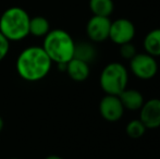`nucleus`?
<instances>
[{"label": "nucleus", "mask_w": 160, "mask_h": 159, "mask_svg": "<svg viewBox=\"0 0 160 159\" xmlns=\"http://www.w3.org/2000/svg\"><path fill=\"white\" fill-rule=\"evenodd\" d=\"M52 61L42 46H30L21 51L15 62L17 72L24 81L37 82L48 75Z\"/></svg>", "instance_id": "f257e3e1"}, {"label": "nucleus", "mask_w": 160, "mask_h": 159, "mask_svg": "<svg viewBox=\"0 0 160 159\" xmlns=\"http://www.w3.org/2000/svg\"><path fill=\"white\" fill-rule=\"evenodd\" d=\"M30 15L20 7L9 8L0 17V33L9 42H19L30 35Z\"/></svg>", "instance_id": "f03ea898"}, {"label": "nucleus", "mask_w": 160, "mask_h": 159, "mask_svg": "<svg viewBox=\"0 0 160 159\" xmlns=\"http://www.w3.org/2000/svg\"><path fill=\"white\" fill-rule=\"evenodd\" d=\"M42 47L52 62L57 64L68 63L73 59L75 42L68 32L56 28L52 31L50 30L45 36Z\"/></svg>", "instance_id": "7ed1b4c3"}, {"label": "nucleus", "mask_w": 160, "mask_h": 159, "mask_svg": "<svg viewBox=\"0 0 160 159\" xmlns=\"http://www.w3.org/2000/svg\"><path fill=\"white\" fill-rule=\"evenodd\" d=\"M128 70L120 62L108 63L101 71L99 83L107 95L119 96L128 87Z\"/></svg>", "instance_id": "20e7f679"}, {"label": "nucleus", "mask_w": 160, "mask_h": 159, "mask_svg": "<svg viewBox=\"0 0 160 159\" xmlns=\"http://www.w3.org/2000/svg\"><path fill=\"white\" fill-rule=\"evenodd\" d=\"M130 70L141 80H150L158 72L156 58L148 53H136L130 60Z\"/></svg>", "instance_id": "39448f33"}, {"label": "nucleus", "mask_w": 160, "mask_h": 159, "mask_svg": "<svg viewBox=\"0 0 160 159\" xmlns=\"http://www.w3.org/2000/svg\"><path fill=\"white\" fill-rule=\"evenodd\" d=\"M135 25L132 21L128 19H118L116 21H111L110 26L109 38L117 45H122L125 42H132L135 36Z\"/></svg>", "instance_id": "423d86ee"}, {"label": "nucleus", "mask_w": 160, "mask_h": 159, "mask_svg": "<svg viewBox=\"0 0 160 159\" xmlns=\"http://www.w3.org/2000/svg\"><path fill=\"white\" fill-rule=\"evenodd\" d=\"M111 21L108 17L93 15L87 22L86 33L92 42H101L109 38Z\"/></svg>", "instance_id": "0eeeda50"}, {"label": "nucleus", "mask_w": 160, "mask_h": 159, "mask_svg": "<svg viewBox=\"0 0 160 159\" xmlns=\"http://www.w3.org/2000/svg\"><path fill=\"white\" fill-rule=\"evenodd\" d=\"M124 107L121 102L119 96L107 95L99 102V111L101 117L109 122H116L122 118L124 113Z\"/></svg>", "instance_id": "6e6552de"}, {"label": "nucleus", "mask_w": 160, "mask_h": 159, "mask_svg": "<svg viewBox=\"0 0 160 159\" xmlns=\"http://www.w3.org/2000/svg\"><path fill=\"white\" fill-rule=\"evenodd\" d=\"M139 120L146 129H157L160 127V99L152 98L144 102L139 109Z\"/></svg>", "instance_id": "1a4fd4ad"}, {"label": "nucleus", "mask_w": 160, "mask_h": 159, "mask_svg": "<svg viewBox=\"0 0 160 159\" xmlns=\"http://www.w3.org/2000/svg\"><path fill=\"white\" fill-rule=\"evenodd\" d=\"M89 64L78 59H71L67 63L65 72L75 82H83L89 77Z\"/></svg>", "instance_id": "9d476101"}, {"label": "nucleus", "mask_w": 160, "mask_h": 159, "mask_svg": "<svg viewBox=\"0 0 160 159\" xmlns=\"http://www.w3.org/2000/svg\"><path fill=\"white\" fill-rule=\"evenodd\" d=\"M119 98H120L124 109H128L130 111L139 110L142 108V106L144 105V102H145L144 96L137 89L125 88L119 95Z\"/></svg>", "instance_id": "9b49d317"}, {"label": "nucleus", "mask_w": 160, "mask_h": 159, "mask_svg": "<svg viewBox=\"0 0 160 159\" xmlns=\"http://www.w3.org/2000/svg\"><path fill=\"white\" fill-rule=\"evenodd\" d=\"M96 56H97L96 48L94 47V45L91 44V42H81L75 44L73 58L78 59V60H82V61H84L89 64L92 61L95 60Z\"/></svg>", "instance_id": "f8f14e48"}, {"label": "nucleus", "mask_w": 160, "mask_h": 159, "mask_svg": "<svg viewBox=\"0 0 160 159\" xmlns=\"http://www.w3.org/2000/svg\"><path fill=\"white\" fill-rule=\"evenodd\" d=\"M146 53L152 57H160V28H155L146 34L143 42Z\"/></svg>", "instance_id": "ddd939ff"}, {"label": "nucleus", "mask_w": 160, "mask_h": 159, "mask_svg": "<svg viewBox=\"0 0 160 159\" xmlns=\"http://www.w3.org/2000/svg\"><path fill=\"white\" fill-rule=\"evenodd\" d=\"M89 9L94 15L109 17L114 10L113 0H89Z\"/></svg>", "instance_id": "4468645a"}, {"label": "nucleus", "mask_w": 160, "mask_h": 159, "mask_svg": "<svg viewBox=\"0 0 160 159\" xmlns=\"http://www.w3.org/2000/svg\"><path fill=\"white\" fill-rule=\"evenodd\" d=\"M50 31V24L44 17H31L30 34L36 37H45Z\"/></svg>", "instance_id": "2eb2a0df"}, {"label": "nucleus", "mask_w": 160, "mask_h": 159, "mask_svg": "<svg viewBox=\"0 0 160 159\" xmlns=\"http://www.w3.org/2000/svg\"><path fill=\"white\" fill-rule=\"evenodd\" d=\"M127 134L132 138H139L145 134L146 127L141 120H132L128 123L127 127H125Z\"/></svg>", "instance_id": "dca6fc26"}, {"label": "nucleus", "mask_w": 160, "mask_h": 159, "mask_svg": "<svg viewBox=\"0 0 160 159\" xmlns=\"http://www.w3.org/2000/svg\"><path fill=\"white\" fill-rule=\"evenodd\" d=\"M136 53H137L136 47L132 44V42L120 45V55L123 59L131 60Z\"/></svg>", "instance_id": "f3484780"}, {"label": "nucleus", "mask_w": 160, "mask_h": 159, "mask_svg": "<svg viewBox=\"0 0 160 159\" xmlns=\"http://www.w3.org/2000/svg\"><path fill=\"white\" fill-rule=\"evenodd\" d=\"M10 50V42L0 33V61L4 59Z\"/></svg>", "instance_id": "a211bd4d"}, {"label": "nucleus", "mask_w": 160, "mask_h": 159, "mask_svg": "<svg viewBox=\"0 0 160 159\" xmlns=\"http://www.w3.org/2000/svg\"><path fill=\"white\" fill-rule=\"evenodd\" d=\"M45 159H63V158L60 157V156H57V155H50V156H48V157H46Z\"/></svg>", "instance_id": "6ab92c4d"}, {"label": "nucleus", "mask_w": 160, "mask_h": 159, "mask_svg": "<svg viewBox=\"0 0 160 159\" xmlns=\"http://www.w3.org/2000/svg\"><path fill=\"white\" fill-rule=\"evenodd\" d=\"M3 124H4V123H3V119H2L1 116H0V132H1L2 129H3Z\"/></svg>", "instance_id": "aec40b11"}, {"label": "nucleus", "mask_w": 160, "mask_h": 159, "mask_svg": "<svg viewBox=\"0 0 160 159\" xmlns=\"http://www.w3.org/2000/svg\"><path fill=\"white\" fill-rule=\"evenodd\" d=\"M10 159H20V158H10Z\"/></svg>", "instance_id": "412c9836"}]
</instances>
